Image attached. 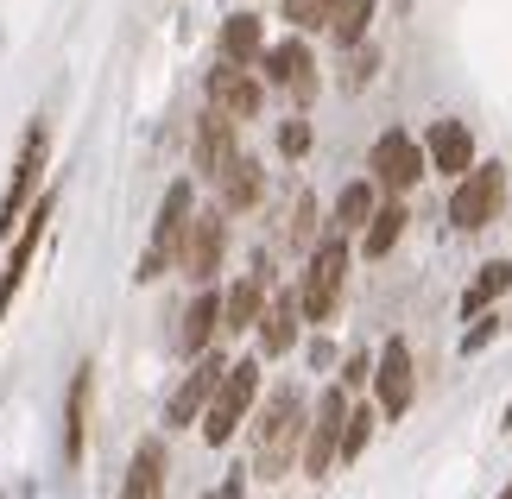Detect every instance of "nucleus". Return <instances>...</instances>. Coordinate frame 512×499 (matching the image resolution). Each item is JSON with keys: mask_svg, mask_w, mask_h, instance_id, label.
<instances>
[{"mask_svg": "<svg viewBox=\"0 0 512 499\" xmlns=\"http://www.w3.org/2000/svg\"><path fill=\"white\" fill-rule=\"evenodd\" d=\"M342 278H348V241L342 234H329V241H317V253H310V266L298 278V310L304 323H329L342 304Z\"/></svg>", "mask_w": 512, "mask_h": 499, "instance_id": "obj_3", "label": "nucleus"}, {"mask_svg": "<svg viewBox=\"0 0 512 499\" xmlns=\"http://www.w3.org/2000/svg\"><path fill=\"white\" fill-rule=\"evenodd\" d=\"M373 64H380V57H373V51H361V57H354V76H348V83H354V89H361V83H373Z\"/></svg>", "mask_w": 512, "mask_h": 499, "instance_id": "obj_34", "label": "nucleus"}, {"mask_svg": "<svg viewBox=\"0 0 512 499\" xmlns=\"http://www.w3.org/2000/svg\"><path fill=\"white\" fill-rule=\"evenodd\" d=\"M45 158H51V133H45V121H32L26 139H19V158H13V184H7V196H0V247H7L13 222L26 215L38 177H45Z\"/></svg>", "mask_w": 512, "mask_h": 499, "instance_id": "obj_5", "label": "nucleus"}, {"mask_svg": "<svg viewBox=\"0 0 512 499\" xmlns=\"http://www.w3.org/2000/svg\"><path fill=\"white\" fill-rule=\"evenodd\" d=\"M373 209H380V196H373V184H348V190L336 196V234H354V228H361Z\"/></svg>", "mask_w": 512, "mask_h": 499, "instance_id": "obj_27", "label": "nucleus"}, {"mask_svg": "<svg viewBox=\"0 0 512 499\" xmlns=\"http://www.w3.org/2000/svg\"><path fill=\"white\" fill-rule=\"evenodd\" d=\"M253 398H260V361H228L222 379H215V392H209V405H203V443L209 449H222L241 436V424L253 417Z\"/></svg>", "mask_w": 512, "mask_h": 499, "instance_id": "obj_2", "label": "nucleus"}, {"mask_svg": "<svg viewBox=\"0 0 512 499\" xmlns=\"http://www.w3.org/2000/svg\"><path fill=\"white\" fill-rule=\"evenodd\" d=\"M260 310H266V266H260V272H247L241 285H234V291L222 297V329L241 335V329L260 323Z\"/></svg>", "mask_w": 512, "mask_h": 499, "instance_id": "obj_21", "label": "nucleus"}, {"mask_svg": "<svg viewBox=\"0 0 512 499\" xmlns=\"http://www.w3.org/2000/svg\"><path fill=\"white\" fill-rule=\"evenodd\" d=\"M215 499H241V481H228V487H222V493H215Z\"/></svg>", "mask_w": 512, "mask_h": 499, "instance_id": "obj_35", "label": "nucleus"}, {"mask_svg": "<svg viewBox=\"0 0 512 499\" xmlns=\"http://www.w3.org/2000/svg\"><path fill=\"white\" fill-rule=\"evenodd\" d=\"M373 398H380V411L386 417H405L411 411V392H418V373H411V348H405V335H392V342L380 348V361H373Z\"/></svg>", "mask_w": 512, "mask_h": 499, "instance_id": "obj_11", "label": "nucleus"}, {"mask_svg": "<svg viewBox=\"0 0 512 499\" xmlns=\"http://www.w3.org/2000/svg\"><path fill=\"white\" fill-rule=\"evenodd\" d=\"M203 95H209V108H215V114H228V121H253V114L266 108L260 76H253L247 64H228V57H222V70H209V76H203Z\"/></svg>", "mask_w": 512, "mask_h": 499, "instance_id": "obj_9", "label": "nucleus"}, {"mask_svg": "<svg viewBox=\"0 0 512 499\" xmlns=\"http://www.w3.org/2000/svg\"><path fill=\"white\" fill-rule=\"evenodd\" d=\"M215 184H222V215H234V209H253L266 196V171H260V158H241L234 152L222 171H215Z\"/></svg>", "mask_w": 512, "mask_h": 499, "instance_id": "obj_17", "label": "nucleus"}, {"mask_svg": "<svg viewBox=\"0 0 512 499\" xmlns=\"http://www.w3.org/2000/svg\"><path fill=\"white\" fill-rule=\"evenodd\" d=\"M500 203H506V165H468L456 177V196H449V222L475 234L500 215Z\"/></svg>", "mask_w": 512, "mask_h": 499, "instance_id": "obj_4", "label": "nucleus"}, {"mask_svg": "<svg viewBox=\"0 0 512 499\" xmlns=\"http://www.w3.org/2000/svg\"><path fill=\"white\" fill-rule=\"evenodd\" d=\"M373 7H380V0H336V7H329V26L323 32H336V45H361L367 38V26H373Z\"/></svg>", "mask_w": 512, "mask_h": 499, "instance_id": "obj_25", "label": "nucleus"}, {"mask_svg": "<svg viewBox=\"0 0 512 499\" xmlns=\"http://www.w3.org/2000/svg\"><path fill=\"white\" fill-rule=\"evenodd\" d=\"M310 222H317V203H310V196H298V215H291V241H310V234H317V228H310Z\"/></svg>", "mask_w": 512, "mask_h": 499, "instance_id": "obj_31", "label": "nucleus"}, {"mask_svg": "<svg viewBox=\"0 0 512 499\" xmlns=\"http://www.w3.org/2000/svg\"><path fill=\"white\" fill-rule=\"evenodd\" d=\"M215 329H222V297H215V291H203V297H196V304L184 310L177 348H184V354H203V348L215 342Z\"/></svg>", "mask_w": 512, "mask_h": 499, "instance_id": "obj_22", "label": "nucleus"}, {"mask_svg": "<svg viewBox=\"0 0 512 499\" xmlns=\"http://www.w3.org/2000/svg\"><path fill=\"white\" fill-rule=\"evenodd\" d=\"M494 329H500V323H481V329H468V342H462V354H481L487 342H494Z\"/></svg>", "mask_w": 512, "mask_h": 499, "instance_id": "obj_32", "label": "nucleus"}, {"mask_svg": "<svg viewBox=\"0 0 512 499\" xmlns=\"http://www.w3.org/2000/svg\"><path fill=\"white\" fill-rule=\"evenodd\" d=\"M367 373H373V361H367V354H354L348 373H342V386H367Z\"/></svg>", "mask_w": 512, "mask_h": 499, "instance_id": "obj_33", "label": "nucleus"}, {"mask_svg": "<svg viewBox=\"0 0 512 499\" xmlns=\"http://www.w3.org/2000/svg\"><path fill=\"white\" fill-rule=\"evenodd\" d=\"M500 499H512V481H506V493H500Z\"/></svg>", "mask_w": 512, "mask_h": 499, "instance_id": "obj_36", "label": "nucleus"}, {"mask_svg": "<svg viewBox=\"0 0 512 499\" xmlns=\"http://www.w3.org/2000/svg\"><path fill=\"white\" fill-rule=\"evenodd\" d=\"M506 285H512V266H506V259H494V266H481V278L462 291V316H481V310L494 304V297H500Z\"/></svg>", "mask_w": 512, "mask_h": 499, "instance_id": "obj_26", "label": "nucleus"}, {"mask_svg": "<svg viewBox=\"0 0 512 499\" xmlns=\"http://www.w3.org/2000/svg\"><path fill=\"white\" fill-rule=\"evenodd\" d=\"M279 152H285V158H304V152H310V127H304V121H285V127H279Z\"/></svg>", "mask_w": 512, "mask_h": 499, "instance_id": "obj_30", "label": "nucleus"}, {"mask_svg": "<svg viewBox=\"0 0 512 499\" xmlns=\"http://www.w3.org/2000/svg\"><path fill=\"white\" fill-rule=\"evenodd\" d=\"M196 171H203V177H215V171H222L228 165V158L234 152H241V146H234V121H228V114H203V121H196Z\"/></svg>", "mask_w": 512, "mask_h": 499, "instance_id": "obj_19", "label": "nucleus"}, {"mask_svg": "<svg viewBox=\"0 0 512 499\" xmlns=\"http://www.w3.org/2000/svg\"><path fill=\"white\" fill-rule=\"evenodd\" d=\"M253 329H260V348H266V354H285L291 342H298V329H304L298 291H279V297L260 310V323H253Z\"/></svg>", "mask_w": 512, "mask_h": 499, "instance_id": "obj_18", "label": "nucleus"}, {"mask_svg": "<svg viewBox=\"0 0 512 499\" xmlns=\"http://www.w3.org/2000/svg\"><path fill=\"white\" fill-rule=\"evenodd\" d=\"M222 367H228L222 354H209V348L196 354V367L184 373V386H177L171 405H165V424H171V430H184V424H196V417H203V405H209V392H215V379H222Z\"/></svg>", "mask_w": 512, "mask_h": 499, "instance_id": "obj_14", "label": "nucleus"}, {"mask_svg": "<svg viewBox=\"0 0 512 499\" xmlns=\"http://www.w3.org/2000/svg\"><path fill=\"white\" fill-rule=\"evenodd\" d=\"M260 64H266V83H272V89H285L291 102H310V95H317V57H310L304 38L266 45V51H260Z\"/></svg>", "mask_w": 512, "mask_h": 499, "instance_id": "obj_12", "label": "nucleus"}, {"mask_svg": "<svg viewBox=\"0 0 512 499\" xmlns=\"http://www.w3.org/2000/svg\"><path fill=\"white\" fill-rule=\"evenodd\" d=\"M405 222H411V215H405V203H386V209H373L367 222H361V253H367V259H386L392 247H399Z\"/></svg>", "mask_w": 512, "mask_h": 499, "instance_id": "obj_24", "label": "nucleus"}, {"mask_svg": "<svg viewBox=\"0 0 512 499\" xmlns=\"http://www.w3.org/2000/svg\"><path fill=\"white\" fill-rule=\"evenodd\" d=\"M342 417H348V386H329V392L317 398V417H304V443H298V455H304V474H310V481H323V474L336 468Z\"/></svg>", "mask_w": 512, "mask_h": 499, "instance_id": "obj_6", "label": "nucleus"}, {"mask_svg": "<svg viewBox=\"0 0 512 499\" xmlns=\"http://www.w3.org/2000/svg\"><path fill=\"white\" fill-rule=\"evenodd\" d=\"M367 171H373V184H380V190L405 196V190L424 177V146H418L411 133H399V127H392V133H380V139H373V158H367Z\"/></svg>", "mask_w": 512, "mask_h": 499, "instance_id": "obj_8", "label": "nucleus"}, {"mask_svg": "<svg viewBox=\"0 0 512 499\" xmlns=\"http://www.w3.org/2000/svg\"><path fill=\"white\" fill-rule=\"evenodd\" d=\"M184 222H190V177H177V184L165 190V203H159V222H152V247H146V259H140V278H159V272L171 266Z\"/></svg>", "mask_w": 512, "mask_h": 499, "instance_id": "obj_13", "label": "nucleus"}, {"mask_svg": "<svg viewBox=\"0 0 512 499\" xmlns=\"http://www.w3.org/2000/svg\"><path fill=\"white\" fill-rule=\"evenodd\" d=\"M260 51H266L260 13H228V19H222V57H228V64H253Z\"/></svg>", "mask_w": 512, "mask_h": 499, "instance_id": "obj_23", "label": "nucleus"}, {"mask_svg": "<svg viewBox=\"0 0 512 499\" xmlns=\"http://www.w3.org/2000/svg\"><path fill=\"white\" fill-rule=\"evenodd\" d=\"M165 474H171V455L159 436H146L127 462V481H121V499H165Z\"/></svg>", "mask_w": 512, "mask_h": 499, "instance_id": "obj_16", "label": "nucleus"}, {"mask_svg": "<svg viewBox=\"0 0 512 499\" xmlns=\"http://www.w3.org/2000/svg\"><path fill=\"white\" fill-rule=\"evenodd\" d=\"M367 436H373V411H367V405H348V417H342V443H336V462H354V455L367 449Z\"/></svg>", "mask_w": 512, "mask_h": 499, "instance_id": "obj_28", "label": "nucleus"}, {"mask_svg": "<svg viewBox=\"0 0 512 499\" xmlns=\"http://www.w3.org/2000/svg\"><path fill=\"white\" fill-rule=\"evenodd\" d=\"M51 209H57V196L45 190L38 203H26V215H19V241H13V253H7V266H0V323H7V304H13V291L26 285V266H32L38 241H45V222H51Z\"/></svg>", "mask_w": 512, "mask_h": 499, "instance_id": "obj_10", "label": "nucleus"}, {"mask_svg": "<svg viewBox=\"0 0 512 499\" xmlns=\"http://www.w3.org/2000/svg\"><path fill=\"white\" fill-rule=\"evenodd\" d=\"M329 7H336V0H285V19L298 32H323L329 26Z\"/></svg>", "mask_w": 512, "mask_h": 499, "instance_id": "obj_29", "label": "nucleus"}, {"mask_svg": "<svg viewBox=\"0 0 512 499\" xmlns=\"http://www.w3.org/2000/svg\"><path fill=\"white\" fill-rule=\"evenodd\" d=\"M424 165L443 171V177H462L468 165H475V133H468L462 121H437L424 139Z\"/></svg>", "mask_w": 512, "mask_h": 499, "instance_id": "obj_15", "label": "nucleus"}, {"mask_svg": "<svg viewBox=\"0 0 512 499\" xmlns=\"http://www.w3.org/2000/svg\"><path fill=\"white\" fill-rule=\"evenodd\" d=\"M89 392H95V367L83 361L70 373V405H64V462H83V430H89Z\"/></svg>", "mask_w": 512, "mask_h": 499, "instance_id": "obj_20", "label": "nucleus"}, {"mask_svg": "<svg viewBox=\"0 0 512 499\" xmlns=\"http://www.w3.org/2000/svg\"><path fill=\"white\" fill-rule=\"evenodd\" d=\"M304 392L298 386H279L266 398V411L253 417V474L260 481H285L291 462H298V443H304Z\"/></svg>", "mask_w": 512, "mask_h": 499, "instance_id": "obj_1", "label": "nucleus"}, {"mask_svg": "<svg viewBox=\"0 0 512 499\" xmlns=\"http://www.w3.org/2000/svg\"><path fill=\"white\" fill-rule=\"evenodd\" d=\"M222 253H228V222L222 215H196L190 209V222H184V234H177V272L190 278V285H209L215 278V266H222Z\"/></svg>", "mask_w": 512, "mask_h": 499, "instance_id": "obj_7", "label": "nucleus"}]
</instances>
